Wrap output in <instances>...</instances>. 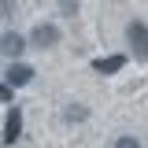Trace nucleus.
<instances>
[{
    "label": "nucleus",
    "mask_w": 148,
    "mask_h": 148,
    "mask_svg": "<svg viewBox=\"0 0 148 148\" xmlns=\"http://www.w3.org/2000/svg\"><path fill=\"white\" fill-rule=\"evenodd\" d=\"M126 41H130V48H133V59L148 63V26L141 22V18H133V22L126 26Z\"/></svg>",
    "instance_id": "f257e3e1"
},
{
    "label": "nucleus",
    "mask_w": 148,
    "mask_h": 148,
    "mask_svg": "<svg viewBox=\"0 0 148 148\" xmlns=\"http://www.w3.org/2000/svg\"><path fill=\"white\" fill-rule=\"evenodd\" d=\"M34 82V67L30 63H11L8 71H4V85L15 92V89H22V85H30Z\"/></svg>",
    "instance_id": "f03ea898"
},
{
    "label": "nucleus",
    "mask_w": 148,
    "mask_h": 148,
    "mask_svg": "<svg viewBox=\"0 0 148 148\" xmlns=\"http://www.w3.org/2000/svg\"><path fill=\"white\" fill-rule=\"evenodd\" d=\"M30 41H34L37 48H48V45L59 41V26H56V22H37L34 34H30Z\"/></svg>",
    "instance_id": "7ed1b4c3"
},
{
    "label": "nucleus",
    "mask_w": 148,
    "mask_h": 148,
    "mask_svg": "<svg viewBox=\"0 0 148 148\" xmlns=\"http://www.w3.org/2000/svg\"><path fill=\"white\" fill-rule=\"evenodd\" d=\"M18 133H22V111L11 108L8 111V122H4V145H15Z\"/></svg>",
    "instance_id": "20e7f679"
},
{
    "label": "nucleus",
    "mask_w": 148,
    "mask_h": 148,
    "mask_svg": "<svg viewBox=\"0 0 148 148\" xmlns=\"http://www.w3.org/2000/svg\"><path fill=\"white\" fill-rule=\"evenodd\" d=\"M22 48H26V41H22V34H15V30H8V34L0 37V52H4V56L18 59V56H22Z\"/></svg>",
    "instance_id": "39448f33"
},
{
    "label": "nucleus",
    "mask_w": 148,
    "mask_h": 148,
    "mask_svg": "<svg viewBox=\"0 0 148 148\" xmlns=\"http://www.w3.org/2000/svg\"><path fill=\"white\" fill-rule=\"evenodd\" d=\"M126 67V56H100V59H92V71L96 74H115Z\"/></svg>",
    "instance_id": "423d86ee"
},
{
    "label": "nucleus",
    "mask_w": 148,
    "mask_h": 148,
    "mask_svg": "<svg viewBox=\"0 0 148 148\" xmlns=\"http://www.w3.org/2000/svg\"><path fill=\"white\" fill-rule=\"evenodd\" d=\"M115 148H141V145H137V137H119Z\"/></svg>",
    "instance_id": "0eeeda50"
},
{
    "label": "nucleus",
    "mask_w": 148,
    "mask_h": 148,
    "mask_svg": "<svg viewBox=\"0 0 148 148\" xmlns=\"http://www.w3.org/2000/svg\"><path fill=\"white\" fill-rule=\"evenodd\" d=\"M59 8H63L67 15H74V8H78V0H59Z\"/></svg>",
    "instance_id": "6e6552de"
},
{
    "label": "nucleus",
    "mask_w": 148,
    "mask_h": 148,
    "mask_svg": "<svg viewBox=\"0 0 148 148\" xmlns=\"http://www.w3.org/2000/svg\"><path fill=\"white\" fill-rule=\"evenodd\" d=\"M8 100H11V89H8V85L0 82V104H8Z\"/></svg>",
    "instance_id": "1a4fd4ad"
}]
</instances>
